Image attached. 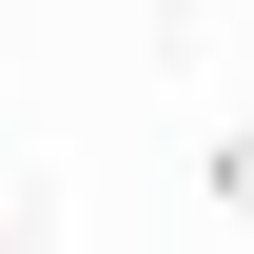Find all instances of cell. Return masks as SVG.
I'll return each mask as SVG.
<instances>
[{"label": "cell", "instance_id": "6da1fadb", "mask_svg": "<svg viewBox=\"0 0 254 254\" xmlns=\"http://www.w3.org/2000/svg\"><path fill=\"white\" fill-rule=\"evenodd\" d=\"M0 254H39V215H20V195H0Z\"/></svg>", "mask_w": 254, "mask_h": 254}]
</instances>
